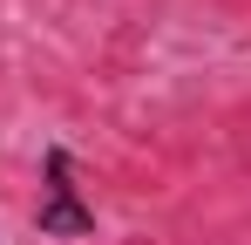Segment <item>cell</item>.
Returning a JSON list of instances; mask_svg holds the SVG:
<instances>
[{
	"label": "cell",
	"mask_w": 251,
	"mask_h": 245,
	"mask_svg": "<svg viewBox=\"0 0 251 245\" xmlns=\"http://www.w3.org/2000/svg\"><path fill=\"white\" fill-rule=\"evenodd\" d=\"M34 232H41V239H88V232H95V204L75 191V157H68V143H48V150H41Z\"/></svg>",
	"instance_id": "cell-1"
}]
</instances>
